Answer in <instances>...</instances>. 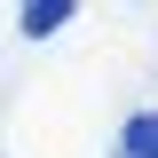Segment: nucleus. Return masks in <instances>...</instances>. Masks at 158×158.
I'll return each instance as SVG.
<instances>
[{"mask_svg": "<svg viewBox=\"0 0 158 158\" xmlns=\"http://www.w3.org/2000/svg\"><path fill=\"white\" fill-rule=\"evenodd\" d=\"M111 158H158V111H135L127 127H118Z\"/></svg>", "mask_w": 158, "mask_h": 158, "instance_id": "obj_1", "label": "nucleus"}, {"mask_svg": "<svg viewBox=\"0 0 158 158\" xmlns=\"http://www.w3.org/2000/svg\"><path fill=\"white\" fill-rule=\"evenodd\" d=\"M71 16H79L71 0H24V32H32V40H48L56 24H71Z\"/></svg>", "mask_w": 158, "mask_h": 158, "instance_id": "obj_2", "label": "nucleus"}]
</instances>
